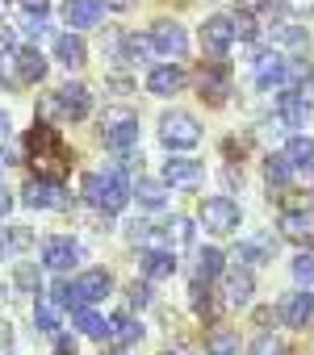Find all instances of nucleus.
I'll use <instances>...</instances> for the list:
<instances>
[{"label":"nucleus","mask_w":314,"mask_h":355,"mask_svg":"<svg viewBox=\"0 0 314 355\" xmlns=\"http://www.w3.org/2000/svg\"><path fill=\"white\" fill-rule=\"evenodd\" d=\"M26 155H30V163L38 171V180H55L59 184L67 175V167H72V150H67V142L59 138V130L51 121H38L26 134Z\"/></svg>","instance_id":"nucleus-1"},{"label":"nucleus","mask_w":314,"mask_h":355,"mask_svg":"<svg viewBox=\"0 0 314 355\" xmlns=\"http://www.w3.org/2000/svg\"><path fill=\"white\" fill-rule=\"evenodd\" d=\"M130 197H134V184L126 180V167L122 163L84 175V201L92 209H101V214H122Z\"/></svg>","instance_id":"nucleus-2"},{"label":"nucleus","mask_w":314,"mask_h":355,"mask_svg":"<svg viewBox=\"0 0 314 355\" xmlns=\"http://www.w3.org/2000/svg\"><path fill=\"white\" fill-rule=\"evenodd\" d=\"M101 138H105V146L117 150V155L134 150V146H138V117H134L130 109H105V117H101Z\"/></svg>","instance_id":"nucleus-3"},{"label":"nucleus","mask_w":314,"mask_h":355,"mask_svg":"<svg viewBox=\"0 0 314 355\" xmlns=\"http://www.w3.org/2000/svg\"><path fill=\"white\" fill-rule=\"evenodd\" d=\"M160 142H164L168 150H189V146H197V142H201L197 117H193V113H181V109L164 113V117H160Z\"/></svg>","instance_id":"nucleus-4"},{"label":"nucleus","mask_w":314,"mask_h":355,"mask_svg":"<svg viewBox=\"0 0 314 355\" xmlns=\"http://www.w3.org/2000/svg\"><path fill=\"white\" fill-rule=\"evenodd\" d=\"M239 205L231 201V197H210V201H201V226L210 230V234H235L239 230Z\"/></svg>","instance_id":"nucleus-5"},{"label":"nucleus","mask_w":314,"mask_h":355,"mask_svg":"<svg viewBox=\"0 0 314 355\" xmlns=\"http://www.w3.org/2000/svg\"><path fill=\"white\" fill-rule=\"evenodd\" d=\"M151 42H155V55H164V59H185V51H189L185 26L168 21V17H160V21L151 26Z\"/></svg>","instance_id":"nucleus-6"},{"label":"nucleus","mask_w":314,"mask_h":355,"mask_svg":"<svg viewBox=\"0 0 314 355\" xmlns=\"http://www.w3.org/2000/svg\"><path fill=\"white\" fill-rule=\"evenodd\" d=\"M22 201H26L30 209H67V205H72V197H67L63 184H55V180H38V175L22 189Z\"/></svg>","instance_id":"nucleus-7"},{"label":"nucleus","mask_w":314,"mask_h":355,"mask_svg":"<svg viewBox=\"0 0 314 355\" xmlns=\"http://www.w3.org/2000/svg\"><path fill=\"white\" fill-rule=\"evenodd\" d=\"M251 71H256L260 88H285L289 84V59L281 51H260L256 63H251Z\"/></svg>","instance_id":"nucleus-8"},{"label":"nucleus","mask_w":314,"mask_h":355,"mask_svg":"<svg viewBox=\"0 0 314 355\" xmlns=\"http://www.w3.org/2000/svg\"><path fill=\"white\" fill-rule=\"evenodd\" d=\"M42 263H47L51 272H72V268L80 263V243L67 239V234H51V239L42 243Z\"/></svg>","instance_id":"nucleus-9"},{"label":"nucleus","mask_w":314,"mask_h":355,"mask_svg":"<svg viewBox=\"0 0 314 355\" xmlns=\"http://www.w3.org/2000/svg\"><path fill=\"white\" fill-rule=\"evenodd\" d=\"M231 42H235V21H231V17H210V21L201 26V51H206L210 59H222V55L231 51Z\"/></svg>","instance_id":"nucleus-10"},{"label":"nucleus","mask_w":314,"mask_h":355,"mask_svg":"<svg viewBox=\"0 0 314 355\" xmlns=\"http://www.w3.org/2000/svg\"><path fill=\"white\" fill-rule=\"evenodd\" d=\"M197 92H201V101L206 105H226V96H231V71L222 67V63H214V67H201V76H197Z\"/></svg>","instance_id":"nucleus-11"},{"label":"nucleus","mask_w":314,"mask_h":355,"mask_svg":"<svg viewBox=\"0 0 314 355\" xmlns=\"http://www.w3.org/2000/svg\"><path fill=\"white\" fill-rule=\"evenodd\" d=\"M55 105H59V117H67V121H84L88 109H92V96H88L84 84H72V80H67V84L55 92Z\"/></svg>","instance_id":"nucleus-12"},{"label":"nucleus","mask_w":314,"mask_h":355,"mask_svg":"<svg viewBox=\"0 0 314 355\" xmlns=\"http://www.w3.org/2000/svg\"><path fill=\"white\" fill-rule=\"evenodd\" d=\"M201 175H206V167H201L197 159L172 155V159L164 163V184H172V189H197V184H201Z\"/></svg>","instance_id":"nucleus-13"},{"label":"nucleus","mask_w":314,"mask_h":355,"mask_svg":"<svg viewBox=\"0 0 314 355\" xmlns=\"http://www.w3.org/2000/svg\"><path fill=\"white\" fill-rule=\"evenodd\" d=\"M310 313H314V293H310V288L285 293V297H281V305H276V318H281L285 326H306V322H310Z\"/></svg>","instance_id":"nucleus-14"},{"label":"nucleus","mask_w":314,"mask_h":355,"mask_svg":"<svg viewBox=\"0 0 314 355\" xmlns=\"http://www.w3.org/2000/svg\"><path fill=\"white\" fill-rule=\"evenodd\" d=\"M251 288H256V280H251L247 268L226 272V276H222V305H226V309H243V305L251 301Z\"/></svg>","instance_id":"nucleus-15"},{"label":"nucleus","mask_w":314,"mask_h":355,"mask_svg":"<svg viewBox=\"0 0 314 355\" xmlns=\"http://www.w3.org/2000/svg\"><path fill=\"white\" fill-rule=\"evenodd\" d=\"M181 88H185V67H176V63H164V67L147 71V92L151 96H176Z\"/></svg>","instance_id":"nucleus-16"},{"label":"nucleus","mask_w":314,"mask_h":355,"mask_svg":"<svg viewBox=\"0 0 314 355\" xmlns=\"http://www.w3.org/2000/svg\"><path fill=\"white\" fill-rule=\"evenodd\" d=\"M105 17V0H67L63 5V21L72 30H88Z\"/></svg>","instance_id":"nucleus-17"},{"label":"nucleus","mask_w":314,"mask_h":355,"mask_svg":"<svg viewBox=\"0 0 314 355\" xmlns=\"http://www.w3.org/2000/svg\"><path fill=\"white\" fill-rule=\"evenodd\" d=\"M276 113H281V121H285V125L301 130V125L310 121V101H306V92L285 88V92H281V101H276Z\"/></svg>","instance_id":"nucleus-18"},{"label":"nucleus","mask_w":314,"mask_h":355,"mask_svg":"<svg viewBox=\"0 0 314 355\" xmlns=\"http://www.w3.org/2000/svg\"><path fill=\"white\" fill-rule=\"evenodd\" d=\"M113 288V280H109V272L105 268H88V272H80L76 276V293H80V301L84 305H92V301H105V293Z\"/></svg>","instance_id":"nucleus-19"},{"label":"nucleus","mask_w":314,"mask_h":355,"mask_svg":"<svg viewBox=\"0 0 314 355\" xmlns=\"http://www.w3.org/2000/svg\"><path fill=\"white\" fill-rule=\"evenodd\" d=\"M281 234L293 243H310L314 239V214L310 209H285L281 214Z\"/></svg>","instance_id":"nucleus-20"},{"label":"nucleus","mask_w":314,"mask_h":355,"mask_svg":"<svg viewBox=\"0 0 314 355\" xmlns=\"http://www.w3.org/2000/svg\"><path fill=\"white\" fill-rule=\"evenodd\" d=\"M13 67H17V80H22V84H38V80L47 76V59L38 55V46H22V51L13 55Z\"/></svg>","instance_id":"nucleus-21"},{"label":"nucleus","mask_w":314,"mask_h":355,"mask_svg":"<svg viewBox=\"0 0 314 355\" xmlns=\"http://www.w3.org/2000/svg\"><path fill=\"white\" fill-rule=\"evenodd\" d=\"M138 338H142V322L138 318H130V313H113L109 318V343L113 347H130Z\"/></svg>","instance_id":"nucleus-22"},{"label":"nucleus","mask_w":314,"mask_h":355,"mask_svg":"<svg viewBox=\"0 0 314 355\" xmlns=\"http://www.w3.org/2000/svg\"><path fill=\"white\" fill-rule=\"evenodd\" d=\"M176 272V255L172 251H142V276L147 280H168Z\"/></svg>","instance_id":"nucleus-23"},{"label":"nucleus","mask_w":314,"mask_h":355,"mask_svg":"<svg viewBox=\"0 0 314 355\" xmlns=\"http://www.w3.org/2000/svg\"><path fill=\"white\" fill-rule=\"evenodd\" d=\"M63 309L51 301V297H38L34 301V322H38V330L42 334H51V338H59V330H63V318H59Z\"/></svg>","instance_id":"nucleus-24"},{"label":"nucleus","mask_w":314,"mask_h":355,"mask_svg":"<svg viewBox=\"0 0 314 355\" xmlns=\"http://www.w3.org/2000/svg\"><path fill=\"white\" fill-rule=\"evenodd\" d=\"M55 55H59V63H67V67H84V59H88V51H84V38H76L72 30L55 38Z\"/></svg>","instance_id":"nucleus-25"},{"label":"nucleus","mask_w":314,"mask_h":355,"mask_svg":"<svg viewBox=\"0 0 314 355\" xmlns=\"http://www.w3.org/2000/svg\"><path fill=\"white\" fill-rule=\"evenodd\" d=\"M272 251H276V243H272L268 234H251V239L239 243V259H243V263H268Z\"/></svg>","instance_id":"nucleus-26"},{"label":"nucleus","mask_w":314,"mask_h":355,"mask_svg":"<svg viewBox=\"0 0 314 355\" xmlns=\"http://www.w3.org/2000/svg\"><path fill=\"white\" fill-rule=\"evenodd\" d=\"M206 355H239V334L231 326H210L206 334Z\"/></svg>","instance_id":"nucleus-27"},{"label":"nucleus","mask_w":314,"mask_h":355,"mask_svg":"<svg viewBox=\"0 0 314 355\" xmlns=\"http://www.w3.org/2000/svg\"><path fill=\"white\" fill-rule=\"evenodd\" d=\"M285 155H289V163H293V167H306V171H314V138H306V134H293V138H289V146H285Z\"/></svg>","instance_id":"nucleus-28"},{"label":"nucleus","mask_w":314,"mask_h":355,"mask_svg":"<svg viewBox=\"0 0 314 355\" xmlns=\"http://www.w3.org/2000/svg\"><path fill=\"white\" fill-rule=\"evenodd\" d=\"M134 197H138L142 209H164V205H168V193H164L160 180H138V184H134Z\"/></svg>","instance_id":"nucleus-29"},{"label":"nucleus","mask_w":314,"mask_h":355,"mask_svg":"<svg viewBox=\"0 0 314 355\" xmlns=\"http://www.w3.org/2000/svg\"><path fill=\"white\" fill-rule=\"evenodd\" d=\"M264 175H268V184L285 189V184L293 180V163H289V155H268V159H264Z\"/></svg>","instance_id":"nucleus-30"},{"label":"nucleus","mask_w":314,"mask_h":355,"mask_svg":"<svg viewBox=\"0 0 314 355\" xmlns=\"http://www.w3.org/2000/svg\"><path fill=\"white\" fill-rule=\"evenodd\" d=\"M122 51H126L130 63H147L155 55V42H151V34H126L122 38Z\"/></svg>","instance_id":"nucleus-31"},{"label":"nucleus","mask_w":314,"mask_h":355,"mask_svg":"<svg viewBox=\"0 0 314 355\" xmlns=\"http://www.w3.org/2000/svg\"><path fill=\"white\" fill-rule=\"evenodd\" d=\"M214 276H222V251L218 247H206V251H197V280L210 284Z\"/></svg>","instance_id":"nucleus-32"},{"label":"nucleus","mask_w":314,"mask_h":355,"mask_svg":"<svg viewBox=\"0 0 314 355\" xmlns=\"http://www.w3.org/2000/svg\"><path fill=\"white\" fill-rule=\"evenodd\" d=\"M72 322H76V326H80V334H88V338H109V322H105L101 313H92V309L72 313Z\"/></svg>","instance_id":"nucleus-33"},{"label":"nucleus","mask_w":314,"mask_h":355,"mask_svg":"<svg viewBox=\"0 0 314 355\" xmlns=\"http://www.w3.org/2000/svg\"><path fill=\"white\" fill-rule=\"evenodd\" d=\"M168 243L172 247H189L193 243V222L189 218H172L168 222Z\"/></svg>","instance_id":"nucleus-34"},{"label":"nucleus","mask_w":314,"mask_h":355,"mask_svg":"<svg viewBox=\"0 0 314 355\" xmlns=\"http://www.w3.org/2000/svg\"><path fill=\"white\" fill-rule=\"evenodd\" d=\"M293 280H297L301 288H314V255H310V251L293 259Z\"/></svg>","instance_id":"nucleus-35"},{"label":"nucleus","mask_w":314,"mask_h":355,"mask_svg":"<svg viewBox=\"0 0 314 355\" xmlns=\"http://www.w3.org/2000/svg\"><path fill=\"white\" fill-rule=\"evenodd\" d=\"M189 293H193V309H197L201 318H214V297H210V288H206L201 280H193Z\"/></svg>","instance_id":"nucleus-36"},{"label":"nucleus","mask_w":314,"mask_h":355,"mask_svg":"<svg viewBox=\"0 0 314 355\" xmlns=\"http://www.w3.org/2000/svg\"><path fill=\"white\" fill-rule=\"evenodd\" d=\"M126 301H130L134 309H147V305H151V284H147V280H134V284L126 288Z\"/></svg>","instance_id":"nucleus-37"},{"label":"nucleus","mask_w":314,"mask_h":355,"mask_svg":"<svg viewBox=\"0 0 314 355\" xmlns=\"http://www.w3.org/2000/svg\"><path fill=\"white\" fill-rule=\"evenodd\" d=\"M251 355H285V343L272 338V334H260V338L251 343Z\"/></svg>","instance_id":"nucleus-38"},{"label":"nucleus","mask_w":314,"mask_h":355,"mask_svg":"<svg viewBox=\"0 0 314 355\" xmlns=\"http://www.w3.org/2000/svg\"><path fill=\"white\" fill-rule=\"evenodd\" d=\"M22 46H17V30L9 26V21H0V55H17Z\"/></svg>","instance_id":"nucleus-39"},{"label":"nucleus","mask_w":314,"mask_h":355,"mask_svg":"<svg viewBox=\"0 0 314 355\" xmlns=\"http://www.w3.org/2000/svg\"><path fill=\"white\" fill-rule=\"evenodd\" d=\"M235 38H243V42L256 38V17H251V13H239V21H235Z\"/></svg>","instance_id":"nucleus-40"},{"label":"nucleus","mask_w":314,"mask_h":355,"mask_svg":"<svg viewBox=\"0 0 314 355\" xmlns=\"http://www.w3.org/2000/svg\"><path fill=\"white\" fill-rule=\"evenodd\" d=\"M276 34H281V42H285V46H293V51H301V46H306V34H301L297 26H281Z\"/></svg>","instance_id":"nucleus-41"},{"label":"nucleus","mask_w":314,"mask_h":355,"mask_svg":"<svg viewBox=\"0 0 314 355\" xmlns=\"http://www.w3.org/2000/svg\"><path fill=\"white\" fill-rule=\"evenodd\" d=\"M17 284H22V288H30V293H38V268L22 263V268H17Z\"/></svg>","instance_id":"nucleus-42"},{"label":"nucleus","mask_w":314,"mask_h":355,"mask_svg":"<svg viewBox=\"0 0 314 355\" xmlns=\"http://www.w3.org/2000/svg\"><path fill=\"white\" fill-rule=\"evenodd\" d=\"M26 34H30V38H47V17L30 13V17H26Z\"/></svg>","instance_id":"nucleus-43"},{"label":"nucleus","mask_w":314,"mask_h":355,"mask_svg":"<svg viewBox=\"0 0 314 355\" xmlns=\"http://www.w3.org/2000/svg\"><path fill=\"white\" fill-rule=\"evenodd\" d=\"M9 234H13V251H26V247L34 243V234H30L26 226H9Z\"/></svg>","instance_id":"nucleus-44"},{"label":"nucleus","mask_w":314,"mask_h":355,"mask_svg":"<svg viewBox=\"0 0 314 355\" xmlns=\"http://www.w3.org/2000/svg\"><path fill=\"white\" fill-rule=\"evenodd\" d=\"M76 351H80V347H76L72 334H59V338H55V355H76Z\"/></svg>","instance_id":"nucleus-45"},{"label":"nucleus","mask_w":314,"mask_h":355,"mask_svg":"<svg viewBox=\"0 0 314 355\" xmlns=\"http://www.w3.org/2000/svg\"><path fill=\"white\" fill-rule=\"evenodd\" d=\"M17 5H22L26 13H38V17H47V5H51V0H17Z\"/></svg>","instance_id":"nucleus-46"},{"label":"nucleus","mask_w":314,"mask_h":355,"mask_svg":"<svg viewBox=\"0 0 314 355\" xmlns=\"http://www.w3.org/2000/svg\"><path fill=\"white\" fill-rule=\"evenodd\" d=\"M5 255H13V234H9V226H0V259Z\"/></svg>","instance_id":"nucleus-47"},{"label":"nucleus","mask_w":314,"mask_h":355,"mask_svg":"<svg viewBox=\"0 0 314 355\" xmlns=\"http://www.w3.org/2000/svg\"><path fill=\"white\" fill-rule=\"evenodd\" d=\"M13 209V197H9V189H0V218H5Z\"/></svg>","instance_id":"nucleus-48"},{"label":"nucleus","mask_w":314,"mask_h":355,"mask_svg":"<svg viewBox=\"0 0 314 355\" xmlns=\"http://www.w3.org/2000/svg\"><path fill=\"white\" fill-rule=\"evenodd\" d=\"M105 5H109V9H130L134 0H105Z\"/></svg>","instance_id":"nucleus-49"},{"label":"nucleus","mask_w":314,"mask_h":355,"mask_svg":"<svg viewBox=\"0 0 314 355\" xmlns=\"http://www.w3.org/2000/svg\"><path fill=\"white\" fill-rule=\"evenodd\" d=\"M5 134H9V113L0 109V138H5Z\"/></svg>","instance_id":"nucleus-50"},{"label":"nucleus","mask_w":314,"mask_h":355,"mask_svg":"<svg viewBox=\"0 0 314 355\" xmlns=\"http://www.w3.org/2000/svg\"><path fill=\"white\" fill-rule=\"evenodd\" d=\"M164 355H189L185 347H164Z\"/></svg>","instance_id":"nucleus-51"},{"label":"nucleus","mask_w":314,"mask_h":355,"mask_svg":"<svg viewBox=\"0 0 314 355\" xmlns=\"http://www.w3.org/2000/svg\"><path fill=\"white\" fill-rule=\"evenodd\" d=\"M113 355H122V351H113Z\"/></svg>","instance_id":"nucleus-52"}]
</instances>
